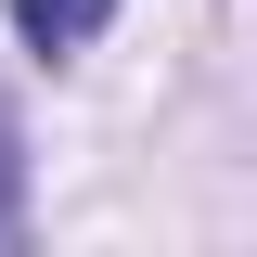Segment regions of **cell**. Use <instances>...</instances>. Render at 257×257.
<instances>
[{
    "label": "cell",
    "instance_id": "1",
    "mask_svg": "<svg viewBox=\"0 0 257 257\" xmlns=\"http://www.w3.org/2000/svg\"><path fill=\"white\" fill-rule=\"evenodd\" d=\"M103 13H116V0H13L26 52H77V39H103Z\"/></svg>",
    "mask_w": 257,
    "mask_h": 257
}]
</instances>
